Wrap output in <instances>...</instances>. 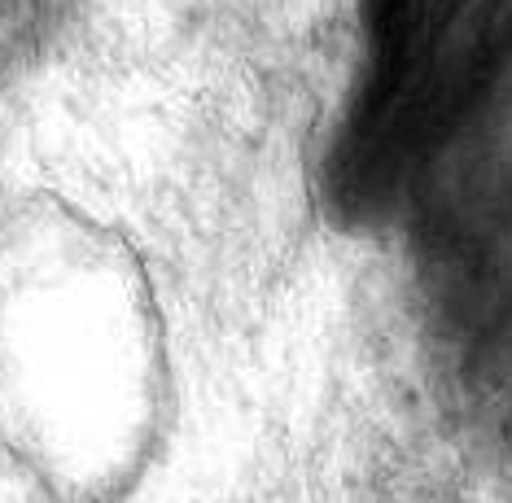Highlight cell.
<instances>
[{"label": "cell", "mask_w": 512, "mask_h": 503, "mask_svg": "<svg viewBox=\"0 0 512 503\" xmlns=\"http://www.w3.org/2000/svg\"><path fill=\"white\" fill-rule=\"evenodd\" d=\"M167 425L154 289L62 197L0 210V455L44 503H123Z\"/></svg>", "instance_id": "6da1fadb"}]
</instances>
